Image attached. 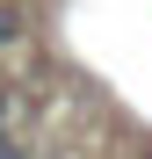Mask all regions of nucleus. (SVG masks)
Returning <instances> with one entry per match:
<instances>
[{"label": "nucleus", "mask_w": 152, "mask_h": 159, "mask_svg": "<svg viewBox=\"0 0 152 159\" xmlns=\"http://www.w3.org/2000/svg\"><path fill=\"white\" fill-rule=\"evenodd\" d=\"M0 159H29V152H15V145H0Z\"/></svg>", "instance_id": "nucleus-1"}]
</instances>
